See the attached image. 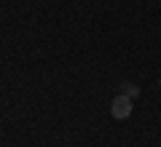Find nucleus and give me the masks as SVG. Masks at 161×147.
Instances as JSON below:
<instances>
[{"label":"nucleus","instance_id":"nucleus-2","mask_svg":"<svg viewBox=\"0 0 161 147\" xmlns=\"http://www.w3.org/2000/svg\"><path fill=\"white\" fill-rule=\"evenodd\" d=\"M121 94H126L129 99H137V96H140V86H134V83L126 80V83H121Z\"/></svg>","mask_w":161,"mask_h":147},{"label":"nucleus","instance_id":"nucleus-3","mask_svg":"<svg viewBox=\"0 0 161 147\" xmlns=\"http://www.w3.org/2000/svg\"><path fill=\"white\" fill-rule=\"evenodd\" d=\"M158 86H161V78H158Z\"/></svg>","mask_w":161,"mask_h":147},{"label":"nucleus","instance_id":"nucleus-1","mask_svg":"<svg viewBox=\"0 0 161 147\" xmlns=\"http://www.w3.org/2000/svg\"><path fill=\"white\" fill-rule=\"evenodd\" d=\"M132 110H134V99H129L126 94L113 96V102H110V115H113L115 120H126L129 115H132Z\"/></svg>","mask_w":161,"mask_h":147}]
</instances>
